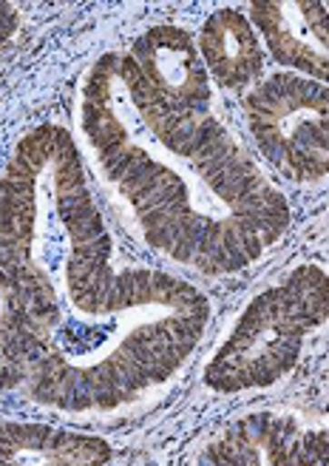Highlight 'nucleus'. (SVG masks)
Returning <instances> with one entry per match:
<instances>
[{
  "mask_svg": "<svg viewBox=\"0 0 329 466\" xmlns=\"http://www.w3.org/2000/svg\"><path fill=\"white\" fill-rule=\"evenodd\" d=\"M0 268L37 339L23 390L72 415L111 412L176 376L214 313L187 279L116 265L83 151L60 123L29 128L0 174Z\"/></svg>",
  "mask_w": 329,
  "mask_h": 466,
  "instance_id": "f257e3e1",
  "label": "nucleus"
},
{
  "mask_svg": "<svg viewBox=\"0 0 329 466\" xmlns=\"http://www.w3.org/2000/svg\"><path fill=\"white\" fill-rule=\"evenodd\" d=\"M77 126L143 239L202 276L250 268L290 228V202L214 114L159 103L128 52L94 60Z\"/></svg>",
  "mask_w": 329,
  "mask_h": 466,
  "instance_id": "f03ea898",
  "label": "nucleus"
},
{
  "mask_svg": "<svg viewBox=\"0 0 329 466\" xmlns=\"http://www.w3.org/2000/svg\"><path fill=\"white\" fill-rule=\"evenodd\" d=\"M329 321V270L304 262L250 299L204 367V384L222 392L267 390L298 364L307 339Z\"/></svg>",
  "mask_w": 329,
  "mask_h": 466,
  "instance_id": "7ed1b4c3",
  "label": "nucleus"
},
{
  "mask_svg": "<svg viewBox=\"0 0 329 466\" xmlns=\"http://www.w3.org/2000/svg\"><path fill=\"white\" fill-rule=\"evenodd\" d=\"M244 120L258 154L281 177H329V86L293 72L270 75L247 91Z\"/></svg>",
  "mask_w": 329,
  "mask_h": 466,
  "instance_id": "20e7f679",
  "label": "nucleus"
},
{
  "mask_svg": "<svg viewBox=\"0 0 329 466\" xmlns=\"http://www.w3.org/2000/svg\"><path fill=\"white\" fill-rule=\"evenodd\" d=\"M196 466H329V427L250 412L210 438Z\"/></svg>",
  "mask_w": 329,
  "mask_h": 466,
  "instance_id": "39448f33",
  "label": "nucleus"
},
{
  "mask_svg": "<svg viewBox=\"0 0 329 466\" xmlns=\"http://www.w3.org/2000/svg\"><path fill=\"white\" fill-rule=\"evenodd\" d=\"M128 57L159 103L184 114H207L214 83L196 40L184 29L168 23L151 26L131 43Z\"/></svg>",
  "mask_w": 329,
  "mask_h": 466,
  "instance_id": "423d86ee",
  "label": "nucleus"
},
{
  "mask_svg": "<svg viewBox=\"0 0 329 466\" xmlns=\"http://www.w3.org/2000/svg\"><path fill=\"white\" fill-rule=\"evenodd\" d=\"M253 26L264 52L287 72L329 86V6L321 0H258Z\"/></svg>",
  "mask_w": 329,
  "mask_h": 466,
  "instance_id": "0eeeda50",
  "label": "nucleus"
},
{
  "mask_svg": "<svg viewBox=\"0 0 329 466\" xmlns=\"http://www.w3.org/2000/svg\"><path fill=\"white\" fill-rule=\"evenodd\" d=\"M196 46L207 66V75L222 88H253L264 72V43L253 20L239 9L224 6L210 12L199 29Z\"/></svg>",
  "mask_w": 329,
  "mask_h": 466,
  "instance_id": "6e6552de",
  "label": "nucleus"
},
{
  "mask_svg": "<svg viewBox=\"0 0 329 466\" xmlns=\"http://www.w3.org/2000/svg\"><path fill=\"white\" fill-rule=\"evenodd\" d=\"M108 441L37 421H0V466H105Z\"/></svg>",
  "mask_w": 329,
  "mask_h": 466,
  "instance_id": "1a4fd4ad",
  "label": "nucleus"
},
{
  "mask_svg": "<svg viewBox=\"0 0 329 466\" xmlns=\"http://www.w3.org/2000/svg\"><path fill=\"white\" fill-rule=\"evenodd\" d=\"M37 359V339L15 279L0 268V392L26 387Z\"/></svg>",
  "mask_w": 329,
  "mask_h": 466,
  "instance_id": "9d476101",
  "label": "nucleus"
},
{
  "mask_svg": "<svg viewBox=\"0 0 329 466\" xmlns=\"http://www.w3.org/2000/svg\"><path fill=\"white\" fill-rule=\"evenodd\" d=\"M20 26V17H17V9L15 4H6V0H0V46H4Z\"/></svg>",
  "mask_w": 329,
  "mask_h": 466,
  "instance_id": "9b49d317",
  "label": "nucleus"
},
{
  "mask_svg": "<svg viewBox=\"0 0 329 466\" xmlns=\"http://www.w3.org/2000/svg\"><path fill=\"white\" fill-rule=\"evenodd\" d=\"M326 6H329V4H326Z\"/></svg>",
  "mask_w": 329,
  "mask_h": 466,
  "instance_id": "f8f14e48",
  "label": "nucleus"
}]
</instances>
